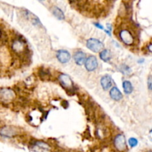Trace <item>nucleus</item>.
<instances>
[{"label": "nucleus", "mask_w": 152, "mask_h": 152, "mask_svg": "<svg viewBox=\"0 0 152 152\" xmlns=\"http://www.w3.org/2000/svg\"><path fill=\"white\" fill-rule=\"evenodd\" d=\"M101 86L104 90H108L112 86V80L108 75H105L101 79Z\"/></svg>", "instance_id": "9b49d317"}, {"label": "nucleus", "mask_w": 152, "mask_h": 152, "mask_svg": "<svg viewBox=\"0 0 152 152\" xmlns=\"http://www.w3.org/2000/svg\"><path fill=\"white\" fill-rule=\"evenodd\" d=\"M110 95H111V97L114 100L116 101L120 100L123 98V94H122L120 91L117 87H113L111 89V91H110Z\"/></svg>", "instance_id": "f8f14e48"}, {"label": "nucleus", "mask_w": 152, "mask_h": 152, "mask_svg": "<svg viewBox=\"0 0 152 152\" xmlns=\"http://www.w3.org/2000/svg\"><path fill=\"white\" fill-rule=\"evenodd\" d=\"M122 71H123V72L126 74H129L131 73L130 68L128 67L127 65H123V66H122Z\"/></svg>", "instance_id": "f3484780"}, {"label": "nucleus", "mask_w": 152, "mask_h": 152, "mask_svg": "<svg viewBox=\"0 0 152 152\" xmlns=\"http://www.w3.org/2000/svg\"><path fill=\"white\" fill-rule=\"evenodd\" d=\"M52 13L57 19H60V20L64 19V18H65V15H64L62 10L58 7H56V6L53 7V8H52Z\"/></svg>", "instance_id": "4468645a"}, {"label": "nucleus", "mask_w": 152, "mask_h": 152, "mask_svg": "<svg viewBox=\"0 0 152 152\" xmlns=\"http://www.w3.org/2000/svg\"><path fill=\"white\" fill-rule=\"evenodd\" d=\"M15 96L14 92L10 89L4 88L0 90V100L3 102H10Z\"/></svg>", "instance_id": "39448f33"}, {"label": "nucleus", "mask_w": 152, "mask_h": 152, "mask_svg": "<svg viewBox=\"0 0 152 152\" xmlns=\"http://www.w3.org/2000/svg\"><path fill=\"white\" fill-rule=\"evenodd\" d=\"M86 45H87L88 48L95 53L101 51L104 48L103 43L96 39H89L87 41Z\"/></svg>", "instance_id": "f257e3e1"}, {"label": "nucleus", "mask_w": 152, "mask_h": 152, "mask_svg": "<svg viewBox=\"0 0 152 152\" xmlns=\"http://www.w3.org/2000/svg\"><path fill=\"white\" fill-rule=\"evenodd\" d=\"M148 88L150 91H152V75L148 78Z\"/></svg>", "instance_id": "a211bd4d"}, {"label": "nucleus", "mask_w": 152, "mask_h": 152, "mask_svg": "<svg viewBox=\"0 0 152 152\" xmlns=\"http://www.w3.org/2000/svg\"><path fill=\"white\" fill-rule=\"evenodd\" d=\"M0 37H1V31H0Z\"/></svg>", "instance_id": "412c9836"}, {"label": "nucleus", "mask_w": 152, "mask_h": 152, "mask_svg": "<svg viewBox=\"0 0 152 152\" xmlns=\"http://www.w3.org/2000/svg\"><path fill=\"white\" fill-rule=\"evenodd\" d=\"M74 62L78 65H82L86 62V55L84 52L83 51H77L74 53Z\"/></svg>", "instance_id": "9d476101"}, {"label": "nucleus", "mask_w": 152, "mask_h": 152, "mask_svg": "<svg viewBox=\"0 0 152 152\" xmlns=\"http://www.w3.org/2000/svg\"><path fill=\"white\" fill-rule=\"evenodd\" d=\"M18 134V130L14 126H6L0 130V135L4 137H13Z\"/></svg>", "instance_id": "f03ea898"}, {"label": "nucleus", "mask_w": 152, "mask_h": 152, "mask_svg": "<svg viewBox=\"0 0 152 152\" xmlns=\"http://www.w3.org/2000/svg\"><path fill=\"white\" fill-rule=\"evenodd\" d=\"M148 152H152V151H148Z\"/></svg>", "instance_id": "5701e85b"}, {"label": "nucleus", "mask_w": 152, "mask_h": 152, "mask_svg": "<svg viewBox=\"0 0 152 152\" xmlns=\"http://www.w3.org/2000/svg\"><path fill=\"white\" fill-rule=\"evenodd\" d=\"M12 48L18 54H22L26 52L27 49L25 47V44L21 39H16L12 43Z\"/></svg>", "instance_id": "20e7f679"}, {"label": "nucleus", "mask_w": 152, "mask_h": 152, "mask_svg": "<svg viewBox=\"0 0 152 152\" xmlns=\"http://www.w3.org/2000/svg\"><path fill=\"white\" fill-rule=\"evenodd\" d=\"M120 37L122 41L125 44L128 45H132L134 43V38L133 35L128 30H122V31H120Z\"/></svg>", "instance_id": "7ed1b4c3"}, {"label": "nucleus", "mask_w": 152, "mask_h": 152, "mask_svg": "<svg viewBox=\"0 0 152 152\" xmlns=\"http://www.w3.org/2000/svg\"><path fill=\"white\" fill-rule=\"evenodd\" d=\"M94 25H96V26L98 28H100V29H102V30H104V28H103V26H102V25H99V24H98V23H94Z\"/></svg>", "instance_id": "6ab92c4d"}, {"label": "nucleus", "mask_w": 152, "mask_h": 152, "mask_svg": "<svg viewBox=\"0 0 152 152\" xmlns=\"http://www.w3.org/2000/svg\"><path fill=\"white\" fill-rule=\"evenodd\" d=\"M59 81L62 86V87L65 88L72 90L73 88H74L72 80L70 78L69 76L66 75V74H61L59 77Z\"/></svg>", "instance_id": "423d86ee"}, {"label": "nucleus", "mask_w": 152, "mask_h": 152, "mask_svg": "<svg viewBox=\"0 0 152 152\" xmlns=\"http://www.w3.org/2000/svg\"><path fill=\"white\" fill-rule=\"evenodd\" d=\"M129 144L131 147H132V148H133V147L137 146L138 144L137 140L135 139V138H133V137L130 138V139L129 140Z\"/></svg>", "instance_id": "dca6fc26"}, {"label": "nucleus", "mask_w": 152, "mask_h": 152, "mask_svg": "<svg viewBox=\"0 0 152 152\" xmlns=\"http://www.w3.org/2000/svg\"><path fill=\"white\" fill-rule=\"evenodd\" d=\"M114 145L118 151H123L126 148V142L123 134H118L114 139Z\"/></svg>", "instance_id": "0eeeda50"}, {"label": "nucleus", "mask_w": 152, "mask_h": 152, "mask_svg": "<svg viewBox=\"0 0 152 152\" xmlns=\"http://www.w3.org/2000/svg\"><path fill=\"white\" fill-rule=\"evenodd\" d=\"M85 65H86V68L88 71H94V70L96 69V68L98 66L97 59H96V58L95 56H90L89 57H88L86 59Z\"/></svg>", "instance_id": "6e6552de"}, {"label": "nucleus", "mask_w": 152, "mask_h": 152, "mask_svg": "<svg viewBox=\"0 0 152 152\" xmlns=\"http://www.w3.org/2000/svg\"><path fill=\"white\" fill-rule=\"evenodd\" d=\"M148 50H149L151 52H152V44H151L149 46H148Z\"/></svg>", "instance_id": "aec40b11"}, {"label": "nucleus", "mask_w": 152, "mask_h": 152, "mask_svg": "<svg viewBox=\"0 0 152 152\" xmlns=\"http://www.w3.org/2000/svg\"><path fill=\"white\" fill-rule=\"evenodd\" d=\"M99 57L102 60H103L104 62H108L110 61V59H111V51L108 49H105V50H102V51L99 53Z\"/></svg>", "instance_id": "ddd939ff"}, {"label": "nucleus", "mask_w": 152, "mask_h": 152, "mask_svg": "<svg viewBox=\"0 0 152 152\" xmlns=\"http://www.w3.org/2000/svg\"><path fill=\"white\" fill-rule=\"evenodd\" d=\"M56 57L61 63H67L71 59V55L68 50H59L56 53Z\"/></svg>", "instance_id": "1a4fd4ad"}, {"label": "nucleus", "mask_w": 152, "mask_h": 152, "mask_svg": "<svg viewBox=\"0 0 152 152\" xmlns=\"http://www.w3.org/2000/svg\"><path fill=\"white\" fill-rule=\"evenodd\" d=\"M123 88L124 89L125 93L127 94H130L132 91H133V86H132V84L131 83V82L124 81L123 83Z\"/></svg>", "instance_id": "2eb2a0df"}, {"label": "nucleus", "mask_w": 152, "mask_h": 152, "mask_svg": "<svg viewBox=\"0 0 152 152\" xmlns=\"http://www.w3.org/2000/svg\"><path fill=\"white\" fill-rule=\"evenodd\" d=\"M151 132H152V129H151Z\"/></svg>", "instance_id": "4be33fe9"}]
</instances>
